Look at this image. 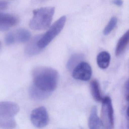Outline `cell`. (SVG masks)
I'll return each instance as SVG.
<instances>
[{"mask_svg": "<svg viewBox=\"0 0 129 129\" xmlns=\"http://www.w3.org/2000/svg\"><path fill=\"white\" fill-rule=\"evenodd\" d=\"M33 83L29 93L35 101H42L48 98L56 89L58 74L56 70L45 66L36 67L32 72Z\"/></svg>", "mask_w": 129, "mask_h": 129, "instance_id": "obj_1", "label": "cell"}, {"mask_svg": "<svg viewBox=\"0 0 129 129\" xmlns=\"http://www.w3.org/2000/svg\"><path fill=\"white\" fill-rule=\"evenodd\" d=\"M55 11V8L50 7L34 10L33 17L29 23L30 28L35 30L47 29L51 24Z\"/></svg>", "mask_w": 129, "mask_h": 129, "instance_id": "obj_2", "label": "cell"}, {"mask_svg": "<svg viewBox=\"0 0 129 129\" xmlns=\"http://www.w3.org/2000/svg\"><path fill=\"white\" fill-rule=\"evenodd\" d=\"M19 111V106L15 103L0 102V127L15 128L16 125L15 117Z\"/></svg>", "mask_w": 129, "mask_h": 129, "instance_id": "obj_3", "label": "cell"}, {"mask_svg": "<svg viewBox=\"0 0 129 129\" xmlns=\"http://www.w3.org/2000/svg\"><path fill=\"white\" fill-rule=\"evenodd\" d=\"M66 16L59 18L43 35H41L38 42L39 48L42 50L47 46L61 32L66 22Z\"/></svg>", "mask_w": 129, "mask_h": 129, "instance_id": "obj_4", "label": "cell"}, {"mask_svg": "<svg viewBox=\"0 0 129 129\" xmlns=\"http://www.w3.org/2000/svg\"><path fill=\"white\" fill-rule=\"evenodd\" d=\"M101 123L105 129H111L114 126V110L111 100L108 96L103 99Z\"/></svg>", "mask_w": 129, "mask_h": 129, "instance_id": "obj_5", "label": "cell"}, {"mask_svg": "<svg viewBox=\"0 0 129 129\" xmlns=\"http://www.w3.org/2000/svg\"><path fill=\"white\" fill-rule=\"evenodd\" d=\"M30 118L33 125L38 128L46 126L49 121L48 112L46 108L43 106L34 109L31 112Z\"/></svg>", "mask_w": 129, "mask_h": 129, "instance_id": "obj_6", "label": "cell"}, {"mask_svg": "<svg viewBox=\"0 0 129 129\" xmlns=\"http://www.w3.org/2000/svg\"><path fill=\"white\" fill-rule=\"evenodd\" d=\"M92 74L90 65L86 62H81L73 69L72 76L76 80L87 81L90 79Z\"/></svg>", "mask_w": 129, "mask_h": 129, "instance_id": "obj_7", "label": "cell"}, {"mask_svg": "<svg viewBox=\"0 0 129 129\" xmlns=\"http://www.w3.org/2000/svg\"><path fill=\"white\" fill-rule=\"evenodd\" d=\"M18 22L16 17L10 14L0 13V31L7 30Z\"/></svg>", "mask_w": 129, "mask_h": 129, "instance_id": "obj_8", "label": "cell"}, {"mask_svg": "<svg viewBox=\"0 0 129 129\" xmlns=\"http://www.w3.org/2000/svg\"><path fill=\"white\" fill-rule=\"evenodd\" d=\"M88 126L90 129H98L101 128V120L98 117L97 107L93 106L91 109L88 120Z\"/></svg>", "mask_w": 129, "mask_h": 129, "instance_id": "obj_9", "label": "cell"}, {"mask_svg": "<svg viewBox=\"0 0 129 129\" xmlns=\"http://www.w3.org/2000/svg\"><path fill=\"white\" fill-rule=\"evenodd\" d=\"M41 35H37L33 38L27 44L25 49V53L29 56L37 54L41 51L38 45V42Z\"/></svg>", "mask_w": 129, "mask_h": 129, "instance_id": "obj_10", "label": "cell"}, {"mask_svg": "<svg viewBox=\"0 0 129 129\" xmlns=\"http://www.w3.org/2000/svg\"><path fill=\"white\" fill-rule=\"evenodd\" d=\"M12 33L15 43H25L28 41L30 38V33L26 29H18Z\"/></svg>", "mask_w": 129, "mask_h": 129, "instance_id": "obj_11", "label": "cell"}, {"mask_svg": "<svg viewBox=\"0 0 129 129\" xmlns=\"http://www.w3.org/2000/svg\"><path fill=\"white\" fill-rule=\"evenodd\" d=\"M129 41V31L127 30L120 38L115 49V53L117 56L120 55L124 52L128 45Z\"/></svg>", "mask_w": 129, "mask_h": 129, "instance_id": "obj_12", "label": "cell"}, {"mask_svg": "<svg viewBox=\"0 0 129 129\" xmlns=\"http://www.w3.org/2000/svg\"><path fill=\"white\" fill-rule=\"evenodd\" d=\"M111 60L110 54L108 52L103 51L98 54L96 58L97 64L102 69H106L108 67Z\"/></svg>", "mask_w": 129, "mask_h": 129, "instance_id": "obj_13", "label": "cell"}, {"mask_svg": "<svg viewBox=\"0 0 129 129\" xmlns=\"http://www.w3.org/2000/svg\"><path fill=\"white\" fill-rule=\"evenodd\" d=\"M90 89L93 98L96 102L102 101L103 98L101 96L99 83L96 80H93L90 83Z\"/></svg>", "mask_w": 129, "mask_h": 129, "instance_id": "obj_14", "label": "cell"}, {"mask_svg": "<svg viewBox=\"0 0 129 129\" xmlns=\"http://www.w3.org/2000/svg\"><path fill=\"white\" fill-rule=\"evenodd\" d=\"M84 57V55L80 53L72 55L67 63V68L70 71L76 65L78 64V62L83 59Z\"/></svg>", "mask_w": 129, "mask_h": 129, "instance_id": "obj_15", "label": "cell"}, {"mask_svg": "<svg viewBox=\"0 0 129 129\" xmlns=\"http://www.w3.org/2000/svg\"><path fill=\"white\" fill-rule=\"evenodd\" d=\"M117 22V19L116 17H113L111 18L103 31L104 35H108L109 34L116 26Z\"/></svg>", "mask_w": 129, "mask_h": 129, "instance_id": "obj_16", "label": "cell"}, {"mask_svg": "<svg viewBox=\"0 0 129 129\" xmlns=\"http://www.w3.org/2000/svg\"><path fill=\"white\" fill-rule=\"evenodd\" d=\"M124 96L126 100L128 102L129 100V81H126L124 87Z\"/></svg>", "mask_w": 129, "mask_h": 129, "instance_id": "obj_17", "label": "cell"}, {"mask_svg": "<svg viewBox=\"0 0 129 129\" xmlns=\"http://www.w3.org/2000/svg\"><path fill=\"white\" fill-rule=\"evenodd\" d=\"M8 3L4 1H0V10L5 9L7 7Z\"/></svg>", "mask_w": 129, "mask_h": 129, "instance_id": "obj_18", "label": "cell"}, {"mask_svg": "<svg viewBox=\"0 0 129 129\" xmlns=\"http://www.w3.org/2000/svg\"><path fill=\"white\" fill-rule=\"evenodd\" d=\"M112 3L120 7L123 4L122 0H114L112 1Z\"/></svg>", "mask_w": 129, "mask_h": 129, "instance_id": "obj_19", "label": "cell"}, {"mask_svg": "<svg viewBox=\"0 0 129 129\" xmlns=\"http://www.w3.org/2000/svg\"><path fill=\"white\" fill-rule=\"evenodd\" d=\"M1 43L0 42V49H1Z\"/></svg>", "mask_w": 129, "mask_h": 129, "instance_id": "obj_20", "label": "cell"}]
</instances>
